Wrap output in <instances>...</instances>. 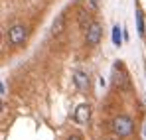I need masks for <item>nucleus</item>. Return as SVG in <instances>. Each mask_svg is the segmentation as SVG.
I'll return each instance as SVG.
<instances>
[{
	"label": "nucleus",
	"mask_w": 146,
	"mask_h": 140,
	"mask_svg": "<svg viewBox=\"0 0 146 140\" xmlns=\"http://www.w3.org/2000/svg\"><path fill=\"white\" fill-rule=\"evenodd\" d=\"M132 128H134V124H132V120L128 117H115L113 118V130H115V134H119V136H128L130 132H132Z\"/></svg>",
	"instance_id": "f257e3e1"
},
{
	"label": "nucleus",
	"mask_w": 146,
	"mask_h": 140,
	"mask_svg": "<svg viewBox=\"0 0 146 140\" xmlns=\"http://www.w3.org/2000/svg\"><path fill=\"white\" fill-rule=\"evenodd\" d=\"M24 40H26V28L24 26L16 24V26H12L8 30V42L12 46H20V44H24Z\"/></svg>",
	"instance_id": "f03ea898"
},
{
	"label": "nucleus",
	"mask_w": 146,
	"mask_h": 140,
	"mask_svg": "<svg viewBox=\"0 0 146 140\" xmlns=\"http://www.w3.org/2000/svg\"><path fill=\"white\" fill-rule=\"evenodd\" d=\"M101 36H103V28H101V24L93 22L91 26H89L87 34H85V42H87L89 46H97L99 42H101Z\"/></svg>",
	"instance_id": "7ed1b4c3"
},
{
	"label": "nucleus",
	"mask_w": 146,
	"mask_h": 140,
	"mask_svg": "<svg viewBox=\"0 0 146 140\" xmlns=\"http://www.w3.org/2000/svg\"><path fill=\"white\" fill-rule=\"evenodd\" d=\"M73 118H75V122L85 124V122L91 118V109H89V105H79V107L75 109V113H73Z\"/></svg>",
	"instance_id": "20e7f679"
},
{
	"label": "nucleus",
	"mask_w": 146,
	"mask_h": 140,
	"mask_svg": "<svg viewBox=\"0 0 146 140\" xmlns=\"http://www.w3.org/2000/svg\"><path fill=\"white\" fill-rule=\"evenodd\" d=\"M73 81H75V87H77L79 91L89 89V75H87V73H83V71H75V73H73Z\"/></svg>",
	"instance_id": "39448f33"
},
{
	"label": "nucleus",
	"mask_w": 146,
	"mask_h": 140,
	"mask_svg": "<svg viewBox=\"0 0 146 140\" xmlns=\"http://www.w3.org/2000/svg\"><path fill=\"white\" fill-rule=\"evenodd\" d=\"M63 26H65V18L59 16V18L53 22V26H51V34H53V36H59V34L63 32Z\"/></svg>",
	"instance_id": "423d86ee"
},
{
	"label": "nucleus",
	"mask_w": 146,
	"mask_h": 140,
	"mask_svg": "<svg viewBox=\"0 0 146 140\" xmlns=\"http://www.w3.org/2000/svg\"><path fill=\"white\" fill-rule=\"evenodd\" d=\"M113 44H115V46H121L122 44V30L119 26L113 28Z\"/></svg>",
	"instance_id": "0eeeda50"
},
{
	"label": "nucleus",
	"mask_w": 146,
	"mask_h": 140,
	"mask_svg": "<svg viewBox=\"0 0 146 140\" xmlns=\"http://www.w3.org/2000/svg\"><path fill=\"white\" fill-rule=\"evenodd\" d=\"M79 24H81V28H83V30L87 32V30H89V26H91L93 22L89 20V16H87L85 12H81V14H79Z\"/></svg>",
	"instance_id": "6e6552de"
},
{
	"label": "nucleus",
	"mask_w": 146,
	"mask_h": 140,
	"mask_svg": "<svg viewBox=\"0 0 146 140\" xmlns=\"http://www.w3.org/2000/svg\"><path fill=\"white\" fill-rule=\"evenodd\" d=\"M136 24H138V34L144 36V20H142V12L136 14Z\"/></svg>",
	"instance_id": "1a4fd4ad"
},
{
	"label": "nucleus",
	"mask_w": 146,
	"mask_h": 140,
	"mask_svg": "<svg viewBox=\"0 0 146 140\" xmlns=\"http://www.w3.org/2000/svg\"><path fill=\"white\" fill-rule=\"evenodd\" d=\"M2 99H6V83L2 81Z\"/></svg>",
	"instance_id": "9d476101"
},
{
	"label": "nucleus",
	"mask_w": 146,
	"mask_h": 140,
	"mask_svg": "<svg viewBox=\"0 0 146 140\" xmlns=\"http://www.w3.org/2000/svg\"><path fill=\"white\" fill-rule=\"evenodd\" d=\"M69 140H79V136H71V138H69Z\"/></svg>",
	"instance_id": "9b49d317"
}]
</instances>
